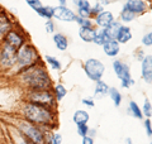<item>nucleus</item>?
<instances>
[{
	"mask_svg": "<svg viewBox=\"0 0 152 144\" xmlns=\"http://www.w3.org/2000/svg\"><path fill=\"white\" fill-rule=\"evenodd\" d=\"M15 65H17V51L3 44V48L0 51V66L3 68H12Z\"/></svg>",
	"mask_w": 152,
	"mask_h": 144,
	"instance_id": "1a4fd4ad",
	"label": "nucleus"
},
{
	"mask_svg": "<svg viewBox=\"0 0 152 144\" xmlns=\"http://www.w3.org/2000/svg\"><path fill=\"white\" fill-rule=\"evenodd\" d=\"M95 34H96V31L94 29L93 27H80L79 29V37L81 38L84 42H93L94 38H95Z\"/></svg>",
	"mask_w": 152,
	"mask_h": 144,
	"instance_id": "aec40b11",
	"label": "nucleus"
},
{
	"mask_svg": "<svg viewBox=\"0 0 152 144\" xmlns=\"http://www.w3.org/2000/svg\"><path fill=\"white\" fill-rule=\"evenodd\" d=\"M10 29H13L12 19L7 13L0 12V38H3Z\"/></svg>",
	"mask_w": 152,
	"mask_h": 144,
	"instance_id": "dca6fc26",
	"label": "nucleus"
},
{
	"mask_svg": "<svg viewBox=\"0 0 152 144\" xmlns=\"http://www.w3.org/2000/svg\"><path fill=\"white\" fill-rule=\"evenodd\" d=\"M47 144H62V135L60 133H52L48 135Z\"/></svg>",
	"mask_w": 152,
	"mask_h": 144,
	"instance_id": "c756f323",
	"label": "nucleus"
},
{
	"mask_svg": "<svg viewBox=\"0 0 152 144\" xmlns=\"http://www.w3.org/2000/svg\"><path fill=\"white\" fill-rule=\"evenodd\" d=\"M128 113H129L133 118H136L138 120L143 119V114H142L141 108L134 101H129V104H128Z\"/></svg>",
	"mask_w": 152,
	"mask_h": 144,
	"instance_id": "393cba45",
	"label": "nucleus"
},
{
	"mask_svg": "<svg viewBox=\"0 0 152 144\" xmlns=\"http://www.w3.org/2000/svg\"><path fill=\"white\" fill-rule=\"evenodd\" d=\"M102 47H103L104 53H105L108 57H112V58H113V57H117L118 53H119V51H121V44L115 39L105 42Z\"/></svg>",
	"mask_w": 152,
	"mask_h": 144,
	"instance_id": "2eb2a0df",
	"label": "nucleus"
},
{
	"mask_svg": "<svg viewBox=\"0 0 152 144\" xmlns=\"http://www.w3.org/2000/svg\"><path fill=\"white\" fill-rule=\"evenodd\" d=\"M141 76L146 84H152V56L147 55L141 62Z\"/></svg>",
	"mask_w": 152,
	"mask_h": 144,
	"instance_id": "9b49d317",
	"label": "nucleus"
},
{
	"mask_svg": "<svg viewBox=\"0 0 152 144\" xmlns=\"http://www.w3.org/2000/svg\"><path fill=\"white\" fill-rule=\"evenodd\" d=\"M19 79L28 90H50L52 87V81L48 72L39 62L20 70Z\"/></svg>",
	"mask_w": 152,
	"mask_h": 144,
	"instance_id": "f257e3e1",
	"label": "nucleus"
},
{
	"mask_svg": "<svg viewBox=\"0 0 152 144\" xmlns=\"http://www.w3.org/2000/svg\"><path fill=\"white\" fill-rule=\"evenodd\" d=\"M26 101L53 109L56 105V97L53 95V91L51 89L50 90H29L27 92Z\"/></svg>",
	"mask_w": 152,
	"mask_h": 144,
	"instance_id": "39448f33",
	"label": "nucleus"
},
{
	"mask_svg": "<svg viewBox=\"0 0 152 144\" xmlns=\"http://www.w3.org/2000/svg\"><path fill=\"white\" fill-rule=\"evenodd\" d=\"M10 144H13V143H10Z\"/></svg>",
	"mask_w": 152,
	"mask_h": 144,
	"instance_id": "49530a36",
	"label": "nucleus"
},
{
	"mask_svg": "<svg viewBox=\"0 0 152 144\" xmlns=\"http://www.w3.org/2000/svg\"><path fill=\"white\" fill-rule=\"evenodd\" d=\"M108 95H109V97H110V100L113 101L114 106L119 108L121 104H122V94L119 92V90L115 89V87H109Z\"/></svg>",
	"mask_w": 152,
	"mask_h": 144,
	"instance_id": "5701e85b",
	"label": "nucleus"
},
{
	"mask_svg": "<svg viewBox=\"0 0 152 144\" xmlns=\"http://www.w3.org/2000/svg\"><path fill=\"white\" fill-rule=\"evenodd\" d=\"M20 114L24 120L42 128H52L56 121L55 110L48 106H42L33 103H24L20 106Z\"/></svg>",
	"mask_w": 152,
	"mask_h": 144,
	"instance_id": "f03ea898",
	"label": "nucleus"
},
{
	"mask_svg": "<svg viewBox=\"0 0 152 144\" xmlns=\"http://www.w3.org/2000/svg\"><path fill=\"white\" fill-rule=\"evenodd\" d=\"M76 23L79 24L80 27H93V23H91V20H90L89 18H80V17H76V20H75Z\"/></svg>",
	"mask_w": 152,
	"mask_h": 144,
	"instance_id": "72a5a7b5",
	"label": "nucleus"
},
{
	"mask_svg": "<svg viewBox=\"0 0 152 144\" xmlns=\"http://www.w3.org/2000/svg\"><path fill=\"white\" fill-rule=\"evenodd\" d=\"M76 13L74 10H71L67 7H62L58 5L53 8V18L58 19L61 22H66V23H71L76 20Z\"/></svg>",
	"mask_w": 152,
	"mask_h": 144,
	"instance_id": "9d476101",
	"label": "nucleus"
},
{
	"mask_svg": "<svg viewBox=\"0 0 152 144\" xmlns=\"http://www.w3.org/2000/svg\"><path fill=\"white\" fill-rule=\"evenodd\" d=\"M103 10H104V7L102 5V4L96 3L94 7H91V15H95V17H96L98 14H100Z\"/></svg>",
	"mask_w": 152,
	"mask_h": 144,
	"instance_id": "58836bf2",
	"label": "nucleus"
},
{
	"mask_svg": "<svg viewBox=\"0 0 152 144\" xmlns=\"http://www.w3.org/2000/svg\"><path fill=\"white\" fill-rule=\"evenodd\" d=\"M150 144H152V142H151V143H150Z\"/></svg>",
	"mask_w": 152,
	"mask_h": 144,
	"instance_id": "a18cd8bd",
	"label": "nucleus"
},
{
	"mask_svg": "<svg viewBox=\"0 0 152 144\" xmlns=\"http://www.w3.org/2000/svg\"><path fill=\"white\" fill-rule=\"evenodd\" d=\"M131 39H132V29L128 25H121L115 41L119 43V44H124V43L129 42Z\"/></svg>",
	"mask_w": 152,
	"mask_h": 144,
	"instance_id": "a211bd4d",
	"label": "nucleus"
},
{
	"mask_svg": "<svg viewBox=\"0 0 152 144\" xmlns=\"http://www.w3.org/2000/svg\"><path fill=\"white\" fill-rule=\"evenodd\" d=\"M38 58H39V53L31 43H24L17 49V65L20 70L38 63Z\"/></svg>",
	"mask_w": 152,
	"mask_h": 144,
	"instance_id": "20e7f679",
	"label": "nucleus"
},
{
	"mask_svg": "<svg viewBox=\"0 0 152 144\" xmlns=\"http://www.w3.org/2000/svg\"><path fill=\"white\" fill-rule=\"evenodd\" d=\"M53 43L58 51H66L69 48V39L62 33H53Z\"/></svg>",
	"mask_w": 152,
	"mask_h": 144,
	"instance_id": "6ab92c4d",
	"label": "nucleus"
},
{
	"mask_svg": "<svg viewBox=\"0 0 152 144\" xmlns=\"http://www.w3.org/2000/svg\"><path fill=\"white\" fill-rule=\"evenodd\" d=\"M45 62L53 71H61L62 70V63H61V61L58 58H56V57H53V56H48V55L45 56Z\"/></svg>",
	"mask_w": 152,
	"mask_h": 144,
	"instance_id": "a878e982",
	"label": "nucleus"
},
{
	"mask_svg": "<svg viewBox=\"0 0 152 144\" xmlns=\"http://www.w3.org/2000/svg\"><path fill=\"white\" fill-rule=\"evenodd\" d=\"M26 43V37L23 34L22 32H19L17 29H10L5 36L3 37V44L4 46H8L13 48V49H18V48H20L23 44Z\"/></svg>",
	"mask_w": 152,
	"mask_h": 144,
	"instance_id": "6e6552de",
	"label": "nucleus"
},
{
	"mask_svg": "<svg viewBox=\"0 0 152 144\" xmlns=\"http://www.w3.org/2000/svg\"><path fill=\"white\" fill-rule=\"evenodd\" d=\"M123 8H126L128 9L129 12H132L133 14H142L145 10H146V3L143 1V0H127V3L124 4V7Z\"/></svg>",
	"mask_w": 152,
	"mask_h": 144,
	"instance_id": "4468645a",
	"label": "nucleus"
},
{
	"mask_svg": "<svg viewBox=\"0 0 152 144\" xmlns=\"http://www.w3.org/2000/svg\"><path fill=\"white\" fill-rule=\"evenodd\" d=\"M45 28H46V32L48 34H53L55 33V23L52 19H48V20L45 22Z\"/></svg>",
	"mask_w": 152,
	"mask_h": 144,
	"instance_id": "e433bc0d",
	"label": "nucleus"
},
{
	"mask_svg": "<svg viewBox=\"0 0 152 144\" xmlns=\"http://www.w3.org/2000/svg\"><path fill=\"white\" fill-rule=\"evenodd\" d=\"M84 71L90 80L96 82V81H100L103 79L104 72H105V66L100 60L88 58L84 63Z\"/></svg>",
	"mask_w": 152,
	"mask_h": 144,
	"instance_id": "423d86ee",
	"label": "nucleus"
},
{
	"mask_svg": "<svg viewBox=\"0 0 152 144\" xmlns=\"http://www.w3.org/2000/svg\"><path fill=\"white\" fill-rule=\"evenodd\" d=\"M108 91H109V86L104 82V81H96L95 82V89H94V96L96 99H102L104 96L108 95Z\"/></svg>",
	"mask_w": 152,
	"mask_h": 144,
	"instance_id": "412c9836",
	"label": "nucleus"
},
{
	"mask_svg": "<svg viewBox=\"0 0 152 144\" xmlns=\"http://www.w3.org/2000/svg\"><path fill=\"white\" fill-rule=\"evenodd\" d=\"M26 3H27V5L29 8H32L34 12L38 10L41 7H43V4H42L41 0H26Z\"/></svg>",
	"mask_w": 152,
	"mask_h": 144,
	"instance_id": "473e14b6",
	"label": "nucleus"
},
{
	"mask_svg": "<svg viewBox=\"0 0 152 144\" xmlns=\"http://www.w3.org/2000/svg\"><path fill=\"white\" fill-rule=\"evenodd\" d=\"M141 110H142V114H143V118L151 119V116H152V105H151L148 99H145L143 106H142Z\"/></svg>",
	"mask_w": 152,
	"mask_h": 144,
	"instance_id": "c85d7f7f",
	"label": "nucleus"
},
{
	"mask_svg": "<svg viewBox=\"0 0 152 144\" xmlns=\"http://www.w3.org/2000/svg\"><path fill=\"white\" fill-rule=\"evenodd\" d=\"M90 119V115L86 110H76L72 115V121L79 125V124H88Z\"/></svg>",
	"mask_w": 152,
	"mask_h": 144,
	"instance_id": "4be33fe9",
	"label": "nucleus"
},
{
	"mask_svg": "<svg viewBox=\"0 0 152 144\" xmlns=\"http://www.w3.org/2000/svg\"><path fill=\"white\" fill-rule=\"evenodd\" d=\"M121 25H122V24H121L119 22H115V20H114L109 27L104 28V29H100V31H102V33L104 34V37H105L107 41H112V39H115V38H117L118 31H119Z\"/></svg>",
	"mask_w": 152,
	"mask_h": 144,
	"instance_id": "f3484780",
	"label": "nucleus"
},
{
	"mask_svg": "<svg viewBox=\"0 0 152 144\" xmlns=\"http://www.w3.org/2000/svg\"><path fill=\"white\" fill-rule=\"evenodd\" d=\"M58 3H60V5L66 7V0H58Z\"/></svg>",
	"mask_w": 152,
	"mask_h": 144,
	"instance_id": "37998d69",
	"label": "nucleus"
},
{
	"mask_svg": "<svg viewBox=\"0 0 152 144\" xmlns=\"http://www.w3.org/2000/svg\"><path fill=\"white\" fill-rule=\"evenodd\" d=\"M17 128H18V132L32 144H47L48 135H47L45 128L38 127L36 124H32L24 119L19 120L17 124Z\"/></svg>",
	"mask_w": 152,
	"mask_h": 144,
	"instance_id": "7ed1b4c3",
	"label": "nucleus"
},
{
	"mask_svg": "<svg viewBox=\"0 0 152 144\" xmlns=\"http://www.w3.org/2000/svg\"><path fill=\"white\" fill-rule=\"evenodd\" d=\"M74 4L77 7V14L80 18H89L91 15V5L89 0H74Z\"/></svg>",
	"mask_w": 152,
	"mask_h": 144,
	"instance_id": "ddd939ff",
	"label": "nucleus"
},
{
	"mask_svg": "<svg viewBox=\"0 0 152 144\" xmlns=\"http://www.w3.org/2000/svg\"><path fill=\"white\" fill-rule=\"evenodd\" d=\"M76 130H77V134L81 138L84 137H86L89 135V127H88V124H79V125H76Z\"/></svg>",
	"mask_w": 152,
	"mask_h": 144,
	"instance_id": "7c9ffc66",
	"label": "nucleus"
},
{
	"mask_svg": "<svg viewBox=\"0 0 152 144\" xmlns=\"http://www.w3.org/2000/svg\"><path fill=\"white\" fill-rule=\"evenodd\" d=\"M112 67H113V71L115 73V76L121 80L123 89H129L131 86L134 85V81H133L131 76V68L127 63H123L122 61L115 60V61H113Z\"/></svg>",
	"mask_w": 152,
	"mask_h": 144,
	"instance_id": "0eeeda50",
	"label": "nucleus"
},
{
	"mask_svg": "<svg viewBox=\"0 0 152 144\" xmlns=\"http://www.w3.org/2000/svg\"><path fill=\"white\" fill-rule=\"evenodd\" d=\"M81 144H94V138L89 137V135L84 137V138H83V142H81Z\"/></svg>",
	"mask_w": 152,
	"mask_h": 144,
	"instance_id": "a19ab883",
	"label": "nucleus"
},
{
	"mask_svg": "<svg viewBox=\"0 0 152 144\" xmlns=\"http://www.w3.org/2000/svg\"><path fill=\"white\" fill-rule=\"evenodd\" d=\"M98 3H99V4H102V5L104 7L105 4H109V0H98Z\"/></svg>",
	"mask_w": 152,
	"mask_h": 144,
	"instance_id": "79ce46f5",
	"label": "nucleus"
},
{
	"mask_svg": "<svg viewBox=\"0 0 152 144\" xmlns=\"http://www.w3.org/2000/svg\"><path fill=\"white\" fill-rule=\"evenodd\" d=\"M134 18H136V14H133L132 12H129V10H128V9H126V8L122 9V12H121V19H122L123 23H129V22H132Z\"/></svg>",
	"mask_w": 152,
	"mask_h": 144,
	"instance_id": "cd10ccee",
	"label": "nucleus"
},
{
	"mask_svg": "<svg viewBox=\"0 0 152 144\" xmlns=\"http://www.w3.org/2000/svg\"><path fill=\"white\" fill-rule=\"evenodd\" d=\"M143 127H145V130H146V134L147 137H152V123H151V119L146 118L145 121H143Z\"/></svg>",
	"mask_w": 152,
	"mask_h": 144,
	"instance_id": "c9c22d12",
	"label": "nucleus"
},
{
	"mask_svg": "<svg viewBox=\"0 0 152 144\" xmlns=\"http://www.w3.org/2000/svg\"><path fill=\"white\" fill-rule=\"evenodd\" d=\"M36 13L39 15L41 18L46 19V20H48V19H53V7H50V5H43L38 10H36Z\"/></svg>",
	"mask_w": 152,
	"mask_h": 144,
	"instance_id": "bb28decb",
	"label": "nucleus"
},
{
	"mask_svg": "<svg viewBox=\"0 0 152 144\" xmlns=\"http://www.w3.org/2000/svg\"><path fill=\"white\" fill-rule=\"evenodd\" d=\"M142 44L145 47H152V31L146 33V34L142 37Z\"/></svg>",
	"mask_w": 152,
	"mask_h": 144,
	"instance_id": "f704fd0d",
	"label": "nucleus"
},
{
	"mask_svg": "<svg viewBox=\"0 0 152 144\" xmlns=\"http://www.w3.org/2000/svg\"><path fill=\"white\" fill-rule=\"evenodd\" d=\"M81 104L85 105V106H88V108H94V105H95L94 99H91V97H85V99H83L81 100Z\"/></svg>",
	"mask_w": 152,
	"mask_h": 144,
	"instance_id": "ea45409f",
	"label": "nucleus"
},
{
	"mask_svg": "<svg viewBox=\"0 0 152 144\" xmlns=\"http://www.w3.org/2000/svg\"><path fill=\"white\" fill-rule=\"evenodd\" d=\"M126 144H133L132 139H131V138H127V139H126Z\"/></svg>",
	"mask_w": 152,
	"mask_h": 144,
	"instance_id": "c03bdc74",
	"label": "nucleus"
},
{
	"mask_svg": "<svg viewBox=\"0 0 152 144\" xmlns=\"http://www.w3.org/2000/svg\"><path fill=\"white\" fill-rule=\"evenodd\" d=\"M52 91L56 97V101H61L66 95H67V90L62 84H56L55 86H52Z\"/></svg>",
	"mask_w": 152,
	"mask_h": 144,
	"instance_id": "b1692460",
	"label": "nucleus"
},
{
	"mask_svg": "<svg viewBox=\"0 0 152 144\" xmlns=\"http://www.w3.org/2000/svg\"><path fill=\"white\" fill-rule=\"evenodd\" d=\"M105 42H108V41L105 39V37H104V34L102 33V31L96 32V34H95V38H94L93 43H95L96 46H103Z\"/></svg>",
	"mask_w": 152,
	"mask_h": 144,
	"instance_id": "2f4dec72",
	"label": "nucleus"
},
{
	"mask_svg": "<svg viewBox=\"0 0 152 144\" xmlns=\"http://www.w3.org/2000/svg\"><path fill=\"white\" fill-rule=\"evenodd\" d=\"M13 144H32V143H31V142H28L27 139H26L24 137H23L20 133L18 132L17 137L14 138V143H13Z\"/></svg>",
	"mask_w": 152,
	"mask_h": 144,
	"instance_id": "4c0bfd02",
	"label": "nucleus"
},
{
	"mask_svg": "<svg viewBox=\"0 0 152 144\" xmlns=\"http://www.w3.org/2000/svg\"><path fill=\"white\" fill-rule=\"evenodd\" d=\"M113 22H114L113 13L108 12V10H103L100 14H98V15L95 17V24H96L100 29H104V28L109 27Z\"/></svg>",
	"mask_w": 152,
	"mask_h": 144,
	"instance_id": "f8f14e48",
	"label": "nucleus"
}]
</instances>
